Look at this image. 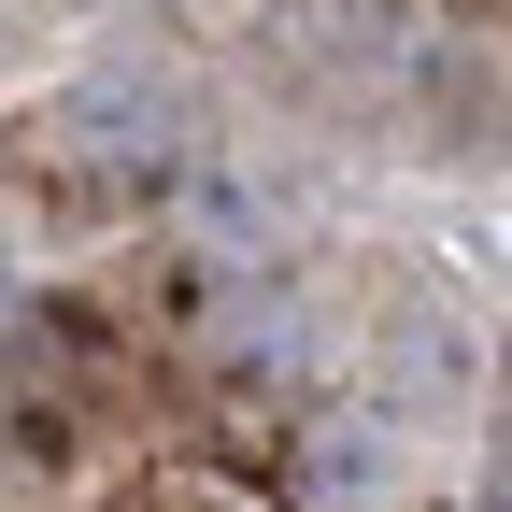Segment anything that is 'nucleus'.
<instances>
[{"mask_svg": "<svg viewBox=\"0 0 512 512\" xmlns=\"http://www.w3.org/2000/svg\"><path fill=\"white\" fill-rule=\"evenodd\" d=\"M0 313H15V285H0Z\"/></svg>", "mask_w": 512, "mask_h": 512, "instance_id": "nucleus-1", "label": "nucleus"}]
</instances>
